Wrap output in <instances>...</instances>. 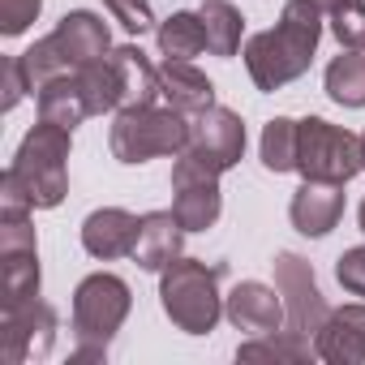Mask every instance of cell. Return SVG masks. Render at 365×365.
I'll use <instances>...</instances> for the list:
<instances>
[{
  "label": "cell",
  "instance_id": "f1b7e54d",
  "mask_svg": "<svg viewBox=\"0 0 365 365\" xmlns=\"http://www.w3.org/2000/svg\"><path fill=\"white\" fill-rule=\"evenodd\" d=\"M103 9L129 31V35H146L155 26V14H150V0H103Z\"/></svg>",
  "mask_w": 365,
  "mask_h": 365
},
{
  "label": "cell",
  "instance_id": "5bb4252c",
  "mask_svg": "<svg viewBox=\"0 0 365 365\" xmlns=\"http://www.w3.org/2000/svg\"><path fill=\"white\" fill-rule=\"evenodd\" d=\"M288 220L301 237H327L344 220V185L331 180H305L288 202Z\"/></svg>",
  "mask_w": 365,
  "mask_h": 365
},
{
  "label": "cell",
  "instance_id": "ba28073f",
  "mask_svg": "<svg viewBox=\"0 0 365 365\" xmlns=\"http://www.w3.org/2000/svg\"><path fill=\"white\" fill-rule=\"evenodd\" d=\"M39 297V241L31 215H0V309Z\"/></svg>",
  "mask_w": 365,
  "mask_h": 365
},
{
  "label": "cell",
  "instance_id": "836d02e7",
  "mask_svg": "<svg viewBox=\"0 0 365 365\" xmlns=\"http://www.w3.org/2000/svg\"><path fill=\"white\" fill-rule=\"evenodd\" d=\"M356 220H361V232H365V202H361V211H356Z\"/></svg>",
  "mask_w": 365,
  "mask_h": 365
},
{
  "label": "cell",
  "instance_id": "8fae6325",
  "mask_svg": "<svg viewBox=\"0 0 365 365\" xmlns=\"http://www.w3.org/2000/svg\"><path fill=\"white\" fill-rule=\"evenodd\" d=\"M224 314L237 331L245 335H271L284 327V297L271 284L258 279H241L228 297H224Z\"/></svg>",
  "mask_w": 365,
  "mask_h": 365
},
{
  "label": "cell",
  "instance_id": "30bf717a",
  "mask_svg": "<svg viewBox=\"0 0 365 365\" xmlns=\"http://www.w3.org/2000/svg\"><path fill=\"white\" fill-rule=\"evenodd\" d=\"M52 339H56V309L39 297L5 309V318H0V356L9 365H26L31 356H48Z\"/></svg>",
  "mask_w": 365,
  "mask_h": 365
},
{
  "label": "cell",
  "instance_id": "484cf974",
  "mask_svg": "<svg viewBox=\"0 0 365 365\" xmlns=\"http://www.w3.org/2000/svg\"><path fill=\"white\" fill-rule=\"evenodd\" d=\"M22 69H26L31 95H39V91H43L52 78H65V73H73V61L65 56L61 39H56V35H48V39H39L35 48H26V52H22Z\"/></svg>",
  "mask_w": 365,
  "mask_h": 365
},
{
  "label": "cell",
  "instance_id": "6da1fadb",
  "mask_svg": "<svg viewBox=\"0 0 365 365\" xmlns=\"http://www.w3.org/2000/svg\"><path fill=\"white\" fill-rule=\"evenodd\" d=\"M318 39H322V9L314 0H288L279 22L271 31L250 35V43H245V69H250L254 86L275 95L288 82L305 78V69L314 65Z\"/></svg>",
  "mask_w": 365,
  "mask_h": 365
},
{
  "label": "cell",
  "instance_id": "1f68e13d",
  "mask_svg": "<svg viewBox=\"0 0 365 365\" xmlns=\"http://www.w3.org/2000/svg\"><path fill=\"white\" fill-rule=\"evenodd\" d=\"M0 73H5V112H14V108L22 103V95H31V82H26L22 56H5V65H0Z\"/></svg>",
  "mask_w": 365,
  "mask_h": 365
},
{
  "label": "cell",
  "instance_id": "44dd1931",
  "mask_svg": "<svg viewBox=\"0 0 365 365\" xmlns=\"http://www.w3.org/2000/svg\"><path fill=\"white\" fill-rule=\"evenodd\" d=\"M155 39H159L163 61H194V56H202V52H207L202 14H190V9L168 14V18L155 26Z\"/></svg>",
  "mask_w": 365,
  "mask_h": 365
},
{
  "label": "cell",
  "instance_id": "83f0119b",
  "mask_svg": "<svg viewBox=\"0 0 365 365\" xmlns=\"http://www.w3.org/2000/svg\"><path fill=\"white\" fill-rule=\"evenodd\" d=\"M331 35L348 52H365V0H348L344 9L331 14Z\"/></svg>",
  "mask_w": 365,
  "mask_h": 365
},
{
  "label": "cell",
  "instance_id": "5b68a950",
  "mask_svg": "<svg viewBox=\"0 0 365 365\" xmlns=\"http://www.w3.org/2000/svg\"><path fill=\"white\" fill-rule=\"evenodd\" d=\"M69 138H73V129H61L52 120H39L22 138L14 163L5 168L18 185H22V194L31 198L35 211H52L69 194Z\"/></svg>",
  "mask_w": 365,
  "mask_h": 365
},
{
  "label": "cell",
  "instance_id": "3957f363",
  "mask_svg": "<svg viewBox=\"0 0 365 365\" xmlns=\"http://www.w3.org/2000/svg\"><path fill=\"white\" fill-rule=\"evenodd\" d=\"M129 309H133V292L120 275H112V271L86 275L73 288V339H78V348L69 352V361L73 365L108 361V344L125 327Z\"/></svg>",
  "mask_w": 365,
  "mask_h": 365
},
{
  "label": "cell",
  "instance_id": "7402d4cb",
  "mask_svg": "<svg viewBox=\"0 0 365 365\" xmlns=\"http://www.w3.org/2000/svg\"><path fill=\"white\" fill-rule=\"evenodd\" d=\"M202 31H207V52L211 56H237L241 52V35H245V18L228 0H202Z\"/></svg>",
  "mask_w": 365,
  "mask_h": 365
},
{
  "label": "cell",
  "instance_id": "9c48e42d",
  "mask_svg": "<svg viewBox=\"0 0 365 365\" xmlns=\"http://www.w3.org/2000/svg\"><path fill=\"white\" fill-rule=\"evenodd\" d=\"M275 288L284 297V331L314 344V335L322 331V322L331 314L327 301H322V292H318L314 267L301 254H279L275 258Z\"/></svg>",
  "mask_w": 365,
  "mask_h": 365
},
{
  "label": "cell",
  "instance_id": "9a60e30c",
  "mask_svg": "<svg viewBox=\"0 0 365 365\" xmlns=\"http://www.w3.org/2000/svg\"><path fill=\"white\" fill-rule=\"evenodd\" d=\"M159 99L168 108H176L180 116H198L215 103V86L190 61H163L159 65Z\"/></svg>",
  "mask_w": 365,
  "mask_h": 365
},
{
  "label": "cell",
  "instance_id": "4fadbf2b",
  "mask_svg": "<svg viewBox=\"0 0 365 365\" xmlns=\"http://www.w3.org/2000/svg\"><path fill=\"white\" fill-rule=\"evenodd\" d=\"M138 215L120 211V207H99L82 220V250L99 262H112V258H133V245H138Z\"/></svg>",
  "mask_w": 365,
  "mask_h": 365
},
{
  "label": "cell",
  "instance_id": "f546056e",
  "mask_svg": "<svg viewBox=\"0 0 365 365\" xmlns=\"http://www.w3.org/2000/svg\"><path fill=\"white\" fill-rule=\"evenodd\" d=\"M39 9H43V0H0V35L5 39L22 35L39 18Z\"/></svg>",
  "mask_w": 365,
  "mask_h": 365
},
{
  "label": "cell",
  "instance_id": "4dcf8cb0",
  "mask_svg": "<svg viewBox=\"0 0 365 365\" xmlns=\"http://www.w3.org/2000/svg\"><path fill=\"white\" fill-rule=\"evenodd\" d=\"M335 279H339V288H344V292L365 297V245H356V250H344V254H339V262H335Z\"/></svg>",
  "mask_w": 365,
  "mask_h": 365
},
{
  "label": "cell",
  "instance_id": "52a82bcc",
  "mask_svg": "<svg viewBox=\"0 0 365 365\" xmlns=\"http://www.w3.org/2000/svg\"><path fill=\"white\" fill-rule=\"evenodd\" d=\"M297 172L305 180H331V185H348L356 172H365L361 163V138L322 120V116H305L301 120V138H297Z\"/></svg>",
  "mask_w": 365,
  "mask_h": 365
},
{
  "label": "cell",
  "instance_id": "e575fe53",
  "mask_svg": "<svg viewBox=\"0 0 365 365\" xmlns=\"http://www.w3.org/2000/svg\"><path fill=\"white\" fill-rule=\"evenodd\" d=\"M361 163H365V133H361Z\"/></svg>",
  "mask_w": 365,
  "mask_h": 365
},
{
  "label": "cell",
  "instance_id": "d6a6232c",
  "mask_svg": "<svg viewBox=\"0 0 365 365\" xmlns=\"http://www.w3.org/2000/svg\"><path fill=\"white\" fill-rule=\"evenodd\" d=\"M314 5H318V9H322V14H327V18H331V14H335V9H344V5H348V0H314Z\"/></svg>",
  "mask_w": 365,
  "mask_h": 365
},
{
  "label": "cell",
  "instance_id": "ffe728a7",
  "mask_svg": "<svg viewBox=\"0 0 365 365\" xmlns=\"http://www.w3.org/2000/svg\"><path fill=\"white\" fill-rule=\"evenodd\" d=\"M172 215L180 220L185 232H207L220 211H224V194H220V180H185V185H172Z\"/></svg>",
  "mask_w": 365,
  "mask_h": 365
},
{
  "label": "cell",
  "instance_id": "d4e9b609",
  "mask_svg": "<svg viewBox=\"0 0 365 365\" xmlns=\"http://www.w3.org/2000/svg\"><path fill=\"white\" fill-rule=\"evenodd\" d=\"M297 138H301V120H292V116H275V120H267L262 142H258L262 168L275 172V176L297 172Z\"/></svg>",
  "mask_w": 365,
  "mask_h": 365
},
{
  "label": "cell",
  "instance_id": "8992f818",
  "mask_svg": "<svg viewBox=\"0 0 365 365\" xmlns=\"http://www.w3.org/2000/svg\"><path fill=\"white\" fill-rule=\"evenodd\" d=\"M190 142V116H180L176 108H125L112 120L108 146L116 163H146L159 155H180Z\"/></svg>",
  "mask_w": 365,
  "mask_h": 365
},
{
  "label": "cell",
  "instance_id": "7a4b0ae2",
  "mask_svg": "<svg viewBox=\"0 0 365 365\" xmlns=\"http://www.w3.org/2000/svg\"><path fill=\"white\" fill-rule=\"evenodd\" d=\"M220 279H224V262L207 267L202 258H185V254L159 271V305L176 331H185V335L215 331V322L224 318Z\"/></svg>",
  "mask_w": 365,
  "mask_h": 365
},
{
  "label": "cell",
  "instance_id": "603a6c76",
  "mask_svg": "<svg viewBox=\"0 0 365 365\" xmlns=\"http://www.w3.org/2000/svg\"><path fill=\"white\" fill-rule=\"evenodd\" d=\"M331 103L339 108H365V52H339L331 65H327V78H322Z\"/></svg>",
  "mask_w": 365,
  "mask_h": 365
},
{
  "label": "cell",
  "instance_id": "cb8c5ba5",
  "mask_svg": "<svg viewBox=\"0 0 365 365\" xmlns=\"http://www.w3.org/2000/svg\"><path fill=\"white\" fill-rule=\"evenodd\" d=\"M318 348L309 339H297L288 331H271V335H250V344L237 348V361H279V365H301L314 361Z\"/></svg>",
  "mask_w": 365,
  "mask_h": 365
},
{
  "label": "cell",
  "instance_id": "e0dca14e",
  "mask_svg": "<svg viewBox=\"0 0 365 365\" xmlns=\"http://www.w3.org/2000/svg\"><path fill=\"white\" fill-rule=\"evenodd\" d=\"M52 35L61 39V48H65V56L73 61V69H82V65H91V61H103V56L112 52V35H108L103 18L91 14V9L65 14Z\"/></svg>",
  "mask_w": 365,
  "mask_h": 365
},
{
  "label": "cell",
  "instance_id": "277c9868",
  "mask_svg": "<svg viewBox=\"0 0 365 365\" xmlns=\"http://www.w3.org/2000/svg\"><path fill=\"white\" fill-rule=\"evenodd\" d=\"M245 155V120L232 108L211 103L207 112L190 116V142L172 163V185L185 180H220Z\"/></svg>",
  "mask_w": 365,
  "mask_h": 365
},
{
  "label": "cell",
  "instance_id": "4316f807",
  "mask_svg": "<svg viewBox=\"0 0 365 365\" xmlns=\"http://www.w3.org/2000/svg\"><path fill=\"white\" fill-rule=\"evenodd\" d=\"M82 78V91L91 99V116H103V112H120V86H116V69H112V52L103 61H91L78 69Z\"/></svg>",
  "mask_w": 365,
  "mask_h": 365
},
{
  "label": "cell",
  "instance_id": "2e32d148",
  "mask_svg": "<svg viewBox=\"0 0 365 365\" xmlns=\"http://www.w3.org/2000/svg\"><path fill=\"white\" fill-rule=\"evenodd\" d=\"M180 245H185V228L172 211H146L138 224V245H133V262L142 271H163L168 262L180 258Z\"/></svg>",
  "mask_w": 365,
  "mask_h": 365
},
{
  "label": "cell",
  "instance_id": "ac0fdd59",
  "mask_svg": "<svg viewBox=\"0 0 365 365\" xmlns=\"http://www.w3.org/2000/svg\"><path fill=\"white\" fill-rule=\"evenodd\" d=\"M112 69H116V86H120V112L125 108H150L159 99V69L146 61V52L138 43L112 48Z\"/></svg>",
  "mask_w": 365,
  "mask_h": 365
},
{
  "label": "cell",
  "instance_id": "d6986e66",
  "mask_svg": "<svg viewBox=\"0 0 365 365\" xmlns=\"http://www.w3.org/2000/svg\"><path fill=\"white\" fill-rule=\"evenodd\" d=\"M35 103H39V120H52V125H61V129H78V125L91 116V99H86V91H82L78 69L65 73V78H52V82L35 95Z\"/></svg>",
  "mask_w": 365,
  "mask_h": 365
},
{
  "label": "cell",
  "instance_id": "7c38bea8",
  "mask_svg": "<svg viewBox=\"0 0 365 365\" xmlns=\"http://www.w3.org/2000/svg\"><path fill=\"white\" fill-rule=\"evenodd\" d=\"M314 348H318V361L327 365H361L365 361V305L352 301V305L331 309L322 331L314 335Z\"/></svg>",
  "mask_w": 365,
  "mask_h": 365
}]
</instances>
